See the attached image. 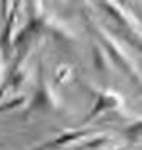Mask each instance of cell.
<instances>
[{"label":"cell","instance_id":"1","mask_svg":"<svg viewBox=\"0 0 142 150\" xmlns=\"http://www.w3.org/2000/svg\"><path fill=\"white\" fill-rule=\"evenodd\" d=\"M58 77L61 80H66V78H69L70 77V67L67 64L66 66H59V69H58Z\"/></svg>","mask_w":142,"mask_h":150}]
</instances>
